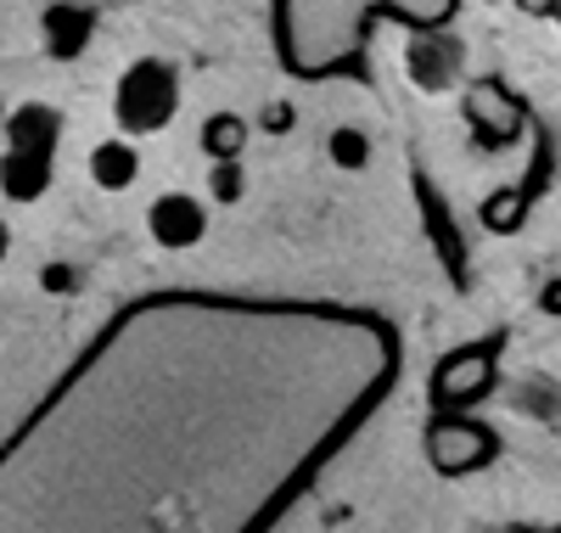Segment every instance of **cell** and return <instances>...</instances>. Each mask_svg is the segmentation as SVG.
<instances>
[{
  "label": "cell",
  "mask_w": 561,
  "mask_h": 533,
  "mask_svg": "<svg viewBox=\"0 0 561 533\" xmlns=\"http://www.w3.org/2000/svg\"><path fill=\"white\" fill-rule=\"evenodd\" d=\"M370 18H399L410 29H444L455 18V0H280L275 34L293 73L320 79L359 57V39Z\"/></svg>",
  "instance_id": "6da1fadb"
},
{
  "label": "cell",
  "mask_w": 561,
  "mask_h": 533,
  "mask_svg": "<svg viewBox=\"0 0 561 533\" xmlns=\"http://www.w3.org/2000/svg\"><path fill=\"white\" fill-rule=\"evenodd\" d=\"M180 113V73L163 57H140L113 84V118L124 135H158Z\"/></svg>",
  "instance_id": "7a4b0ae2"
},
{
  "label": "cell",
  "mask_w": 561,
  "mask_h": 533,
  "mask_svg": "<svg viewBox=\"0 0 561 533\" xmlns=\"http://www.w3.org/2000/svg\"><path fill=\"white\" fill-rule=\"evenodd\" d=\"M494 376H500V337L489 343H466L449 349L433 371V405L438 410H466V405H483L494 394Z\"/></svg>",
  "instance_id": "3957f363"
},
{
  "label": "cell",
  "mask_w": 561,
  "mask_h": 533,
  "mask_svg": "<svg viewBox=\"0 0 561 533\" xmlns=\"http://www.w3.org/2000/svg\"><path fill=\"white\" fill-rule=\"evenodd\" d=\"M460 113H466V129L478 135V147L489 152H505V147H517L523 129H528V113L523 102L511 95L500 79H472L460 95Z\"/></svg>",
  "instance_id": "277c9868"
},
{
  "label": "cell",
  "mask_w": 561,
  "mask_h": 533,
  "mask_svg": "<svg viewBox=\"0 0 561 533\" xmlns=\"http://www.w3.org/2000/svg\"><path fill=\"white\" fill-rule=\"evenodd\" d=\"M427 461L444 472V477H466L494 461V432L460 410H438V421L427 427Z\"/></svg>",
  "instance_id": "5b68a950"
},
{
  "label": "cell",
  "mask_w": 561,
  "mask_h": 533,
  "mask_svg": "<svg viewBox=\"0 0 561 533\" xmlns=\"http://www.w3.org/2000/svg\"><path fill=\"white\" fill-rule=\"evenodd\" d=\"M147 230H152L158 248L185 253V248H197V241L208 236V208L197 197H185V191H163V197L147 208Z\"/></svg>",
  "instance_id": "8992f818"
},
{
  "label": "cell",
  "mask_w": 561,
  "mask_h": 533,
  "mask_svg": "<svg viewBox=\"0 0 561 533\" xmlns=\"http://www.w3.org/2000/svg\"><path fill=\"white\" fill-rule=\"evenodd\" d=\"M51 174H57V152H23V147L0 152V191H7V203H39L51 191Z\"/></svg>",
  "instance_id": "52a82bcc"
},
{
  "label": "cell",
  "mask_w": 561,
  "mask_h": 533,
  "mask_svg": "<svg viewBox=\"0 0 561 533\" xmlns=\"http://www.w3.org/2000/svg\"><path fill=\"white\" fill-rule=\"evenodd\" d=\"M90 34H96V12H90V7H73V0H57V7L45 12V52H51L57 63H73V57H84Z\"/></svg>",
  "instance_id": "ba28073f"
},
{
  "label": "cell",
  "mask_w": 561,
  "mask_h": 533,
  "mask_svg": "<svg viewBox=\"0 0 561 533\" xmlns=\"http://www.w3.org/2000/svg\"><path fill=\"white\" fill-rule=\"evenodd\" d=\"M0 135H7V147H23V152H57V140H62V113L45 107V102H23L18 113H7Z\"/></svg>",
  "instance_id": "9c48e42d"
},
{
  "label": "cell",
  "mask_w": 561,
  "mask_h": 533,
  "mask_svg": "<svg viewBox=\"0 0 561 533\" xmlns=\"http://www.w3.org/2000/svg\"><path fill=\"white\" fill-rule=\"evenodd\" d=\"M410 73H415V84L444 90L460 73V45L455 39H438L433 29H421V39L410 45Z\"/></svg>",
  "instance_id": "30bf717a"
},
{
  "label": "cell",
  "mask_w": 561,
  "mask_h": 533,
  "mask_svg": "<svg viewBox=\"0 0 561 533\" xmlns=\"http://www.w3.org/2000/svg\"><path fill=\"white\" fill-rule=\"evenodd\" d=\"M135 174H140V152L129 147V140H118V135L90 152V180H96L102 191H129Z\"/></svg>",
  "instance_id": "8fae6325"
},
{
  "label": "cell",
  "mask_w": 561,
  "mask_h": 533,
  "mask_svg": "<svg viewBox=\"0 0 561 533\" xmlns=\"http://www.w3.org/2000/svg\"><path fill=\"white\" fill-rule=\"evenodd\" d=\"M203 152H208L214 163L242 158V152H248V118H237V113H214V118H203Z\"/></svg>",
  "instance_id": "7c38bea8"
},
{
  "label": "cell",
  "mask_w": 561,
  "mask_h": 533,
  "mask_svg": "<svg viewBox=\"0 0 561 533\" xmlns=\"http://www.w3.org/2000/svg\"><path fill=\"white\" fill-rule=\"evenodd\" d=\"M523 219H528V191H517V185L494 191V197L483 203V225H489L494 236H511V230H523Z\"/></svg>",
  "instance_id": "4fadbf2b"
},
{
  "label": "cell",
  "mask_w": 561,
  "mask_h": 533,
  "mask_svg": "<svg viewBox=\"0 0 561 533\" xmlns=\"http://www.w3.org/2000/svg\"><path fill=\"white\" fill-rule=\"evenodd\" d=\"M325 158H332L337 169H365L370 163V135L354 129V124L332 129V135H325Z\"/></svg>",
  "instance_id": "5bb4252c"
},
{
  "label": "cell",
  "mask_w": 561,
  "mask_h": 533,
  "mask_svg": "<svg viewBox=\"0 0 561 533\" xmlns=\"http://www.w3.org/2000/svg\"><path fill=\"white\" fill-rule=\"evenodd\" d=\"M208 197H214V203H242V197H248L242 158H225V163H214V174H208Z\"/></svg>",
  "instance_id": "9a60e30c"
},
{
  "label": "cell",
  "mask_w": 561,
  "mask_h": 533,
  "mask_svg": "<svg viewBox=\"0 0 561 533\" xmlns=\"http://www.w3.org/2000/svg\"><path fill=\"white\" fill-rule=\"evenodd\" d=\"M39 286H45V293H73V286H79V275H73V264H45Z\"/></svg>",
  "instance_id": "2e32d148"
},
{
  "label": "cell",
  "mask_w": 561,
  "mask_h": 533,
  "mask_svg": "<svg viewBox=\"0 0 561 533\" xmlns=\"http://www.w3.org/2000/svg\"><path fill=\"white\" fill-rule=\"evenodd\" d=\"M293 118H298V113H293V107H287V102H275V107H270V113H264V124H270V129H287V124H293Z\"/></svg>",
  "instance_id": "e0dca14e"
},
{
  "label": "cell",
  "mask_w": 561,
  "mask_h": 533,
  "mask_svg": "<svg viewBox=\"0 0 561 533\" xmlns=\"http://www.w3.org/2000/svg\"><path fill=\"white\" fill-rule=\"evenodd\" d=\"M539 309H545V315H561V281H550L545 293H539Z\"/></svg>",
  "instance_id": "ac0fdd59"
},
{
  "label": "cell",
  "mask_w": 561,
  "mask_h": 533,
  "mask_svg": "<svg viewBox=\"0 0 561 533\" xmlns=\"http://www.w3.org/2000/svg\"><path fill=\"white\" fill-rule=\"evenodd\" d=\"M517 7H523L528 18H550V12H556V0H517Z\"/></svg>",
  "instance_id": "d6986e66"
},
{
  "label": "cell",
  "mask_w": 561,
  "mask_h": 533,
  "mask_svg": "<svg viewBox=\"0 0 561 533\" xmlns=\"http://www.w3.org/2000/svg\"><path fill=\"white\" fill-rule=\"evenodd\" d=\"M7 253H12V230H7V219H0V264H7Z\"/></svg>",
  "instance_id": "ffe728a7"
},
{
  "label": "cell",
  "mask_w": 561,
  "mask_h": 533,
  "mask_svg": "<svg viewBox=\"0 0 561 533\" xmlns=\"http://www.w3.org/2000/svg\"><path fill=\"white\" fill-rule=\"evenodd\" d=\"M500 533H523V528H500Z\"/></svg>",
  "instance_id": "44dd1931"
}]
</instances>
